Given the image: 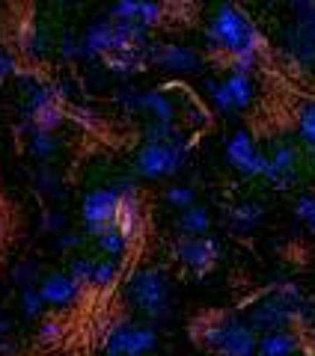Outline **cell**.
Here are the masks:
<instances>
[{
	"label": "cell",
	"mask_w": 315,
	"mask_h": 356,
	"mask_svg": "<svg viewBox=\"0 0 315 356\" xmlns=\"http://www.w3.org/2000/svg\"><path fill=\"white\" fill-rule=\"evenodd\" d=\"M164 15H167V6H161V3H137V24H143L146 30H152V27H158L164 21Z\"/></svg>",
	"instance_id": "d4e9b609"
},
{
	"label": "cell",
	"mask_w": 315,
	"mask_h": 356,
	"mask_svg": "<svg viewBox=\"0 0 315 356\" xmlns=\"http://www.w3.org/2000/svg\"><path fill=\"white\" fill-rule=\"evenodd\" d=\"M226 161L232 170L244 178H262L265 166H268V154L259 149V143L253 140L250 131L238 128L226 140Z\"/></svg>",
	"instance_id": "9c48e42d"
},
{
	"label": "cell",
	"mask_w": 315,
	"mask_h": 356,
	"mask_svg": "<svg viewBox=\"0 0 315 356\" xmlns=\"http://www.w3.org/2000/svg\"><path fill=\"white\" fill-rule=\"evenodd\" d=\"M190 146L194 143L185 134L170 143H143L140 152L134 154V175L146 178V181H161V178L182 172L187 163Z\"/></svg>",
	"instance_id": "5b68a950"
},
{
	"label": "cell",
	"mask_w": 315,
	"mask_h": 356,
	"mask_svg": "<svg viewBox=\"0 0 315 356\" xmlns=\"http://www.w3.org/2000/svg\"><path fill=\"white\" fill-rule=\"evenodd\" d=\"M119 205H122V196L114 184L110 187H95V191H89L81 202V222L86 229V235L93 238L98 229L110 226V222H116L119 217Z\"/></svg>",
	"instance_id": "ba28073f"
},
{
	"label": "cell",
	"mask_w": 315,
	"mask_h": 356,
	"mask_svg": "<svg viewBox=\"0 0 315 356\" xmlns=\"http://www.w3.org/2000/svg\"><path fill=\"white\" fill-rule=\"evenodd\" d=\"M300 353V336L295 330H277L259 336L256 356H298Z\"/></svg>",
	"instance_id": "4fadbf2b"
},
{
	"label": "cell",
	"mask_w": 315,
	"mask_h": 356,
	"mask_svg": "<svg viewBox=\"0 0 315 356\" xmlns=\"http://www.w3.org/2000/svg\"><path fill=\"white\" fill-rule=\"evenodd\" d=\"M63 226H66V214H60V211H51V214L45 217V229H48V232H57V235H63Z\"/></svg>",
	"instance_id": "1f68e13d"
},
{
	"label": "cell",
	"mask_w": 315,
	"mask_h": 356,
	"mask_svg": "<svg viewBox=\"0 0 315 356\" xmlns=\"http://www.w3.org/2000/svg\"><path fill=\"white\" fill-rule=\"evenodd\" d=\"M125 300L143 318L167 321L170 318V280L161 267H137L125 280Z\"/></svg>",
	"instance_id": "277c9868"
},
{
	"label": "cell",
	"mask_w": 315,
	"mask_h": 356,
	"mask_svg": "<svg viewBox=\"0 0 315 356\" xmlns=\"http://www.w3.org/2000/svg\"><path fill=\"white\" fill-rule=\"evenodd\" d=\"M173 255L176 261L187 267V270H194V276H206L211 267L220 261V243L215 238H185L178 235L173 241Z\"/></svg>",
	"instance_id": "30bf717a"
},
{
	"label": "cell",
	"mask_w": 315,
	"mask_h": 356,
	"mask_svg": "<svg viewBox=\"0 0 315 356\" xmlns=\"http://www.w3.org/2000/svg\"><path fill=\"white\" fill-rule=\"evenodd\" d=\"M21 309H24L27 318H39L42 315L45 300H42V291L36 285H24V288H21Z\"/></svg>",
	"instance_id": "484cf974"
},
{
	"label": "cell",
	"mask_w": 315,
	"mask_h": 356,
	"mask_svg": "<svg viewBox=\"0 0 315 356\" xmlns=\"http://www.w3.org/2000/svg\"><path fill=\"white\" fill-rule=\"evenodd\" d=\"M300 146L289 140H277L268 152V166L262 172V181H268L274 191H289L300 181Z\"/></svg>",
	"instance_id": "52a82bcc"
},
{
	"label": "cell",
	"mask_w": 315,
	"mask_h": 356,
	"mask_svg": "<svg viewBox=\"0 0 315 356\" xmlns=\"http://www.w3.org/2000/svg\"><path fill=\"white\" fill-rule=\"evenodd\" d=\"M122 280V264L116 259H98L95 264V276H93V288L98 291H107Z\"/></svg>",
	"instance_id": "44dd1931"
},
{
	"label": "cell",
	"mask_w": 315,
	"mask_h": 356,
	"mask_svg": "<svg viewBox=\"0 0 315 356\" xmlns=\"http://www.w3.org/2000/svg\"><path fill=\"white\" fill-rule=\"evenodd\" d=\"M176 226H178V235H185V238H206L211 229V214H208V208L194 205L178 214Z\"/></svg>",
	"instance_id": "ac0fdd59"
},
{
	"label": "cell",
	"mask_w": 315,
	"mask_h": 356,
	"mask_svg": "<svg viewBox=\"0 0 315 356\" xmlns=\"http://www.w3.org/2000/svg\"><path fill=\"white\" fill-rule=\"evenodd\" d=\"M84 243V235H77V232H63V235L57 238V247L63 252H69V250H77Z\"/></svg>",
	"instance_id": "f546056e"
},
{
	"label": "cell",
	"mask_w": 315,
	"mask_h": 356,
	"mask_svg": "<svg viewBox=\"0 0 315 356\" xmlns=\"http://www.w3.org/2000/svg\"><path fill=\"white\" fill-rule=\"evenodd\" d=\"M206 44L211 54H223L226 63L232 60H256L265 51V36L250 21L244 9L232 3L215 6L208 24H206Z\"/></svg>",
	"instance_id": "6da1fadb"
},
{
	"label": "cell",
	"mask_w": 315,
	"mask_h": 356,
	"mask_svg": "<svg viewBox=\"0 0 315 356\" xmlns=\"http://www.w3.org/2000/svg\"><path fill=\"white\" fill-rule=\"evenodd\" d=\"M223 92L229 95V104L232 110L238 113V110H247L253 104L256 98V83H253V74H238V72H229L226 77L220 81Z\"/></svg>",
	"instance_id": "5bb4252c"
},
{
	"label": "cell",
	"mask_w": 315,
	"mask_h": 356,
	"mask_svg": "<svg viewBox=\"0 0 315 356\" xmlns=\"http://www.w3.org/2000/svg\"><path fill=\"white\" fill-rule=\"evenodd\" d=\"M309 312H312L309 300L300 294V288L295 282H279L244 306V321L259 336H265V332L291 330V324L303 321Z\"/></svg>",
	"instance_id": "7a4b0ae2"
},
{
	"label": "cell",
	"mask_w": 315,
	"mask_h": 356,
	"mask_svg": "<svg viewBox=\"0 0 315 356\" xmlns=\"http://www.w3.org/2000/svg\"><path fill=\"white\" fill-rule=\"evenodd\" d=\"M95 264H98V259H93V255H75V259L69 261V276H72V280L81 285V288L93 285Z\"/></svg>",
	"instance_id": "603a6c76"
},
{
	"label": "cell",
	"mask_w": 315,
	"mask_h": 356,
	"mask_svg": "<svg viewBox=\"0 0 315 356\" xmlns=\"http://www.w3.org/2000/svg\"><path fill=\"white\" fill-rule=\"evenodd\" d=\"M197 341L217 356H256L259 332L238 315H217L208 318L194 330Z\"/></svg>",
	"instance_id": "3957f363"
},
{
	"label": "cell",
	"mask_w": 315,
	"mask_h": 356,
	"mask_svg": "<svg viewBox=\"0 0 315 356\" xmlns=\"http://www.w3.org/2000/svg\"><path fill=\"white\" fill-rule=\"evenodd\" d=\"M18 74H21V69H18V60L0 51V81H6V77H18Z\"/></svg>",
	"instance_id": "f1b7e54d"
},
{
	"label": "cell",
	"mask_w": 315,
	"mask_h": 356,
	"mask_svg": "<svg viewBox=\"0 0 315 356\" xmlns=\"http://www.w3.org/2000/svg\"><path fill=\"white\" fill-rule=\"evenodd\" d=\"M298 15V27L307 30L309 36H315V3H309V0H300V3L291 6Z\"/></svg>",
	"instance_id": "83f0119b"
},
{
	"label": "cell",
	"mask_w": 315,
	"mask_h": 356,
	"mask_svg": "<svg viewBox=\"0 0 315 356\" xmlns=\"http://www.w3.org/2000/svg\"><path fill=\"white\" fill-rule=\"evenodd\" d=\"M27 149L36 161H48L54 152H57V140L48 131H30L27 134Z\"/></svg>",
	"instance_id": "7402d4cb"
},
{
	"label": "cell",
	"mask_w": 315,
	"mask_h": 356,
	"mask_svg": "<svg viewBox=\"0 0 315 356\" xmlns=\"http://www.w3.org/2000/svg\"><path fill=\"white\" fill-rule=\"evenodd\" d=\"M140 113L158 122H176V102L173 95H167V89H143Z\"/></svg>",
	"instance_id": "9a60e30c"
},
{
	"label": "cell",
	"mask_w": 315,
	"mask_h": 356,
	"mask_svg": "<svg viewBox=\"0 0 315 356\" xmlns=\"http://www.w3.org/2000/svg\"><path fill=\"white\" fill-rule=\"evenodd\" d=\"M60 324H57V321H42V327H39V339L42 341H54V339H57L60 336Z\"/></svg>",
	"instance_id": "4dcf8cb0"
},
{
	"label": "cell",
	"mask_w": 315,
	"mask_h": 356,
	"mask_svg": "<svg viewBox=\"0 0 315 356\" xmlns=\"http://www.w3.org/2000/svg\"><path fill=\"white\" fill-rule=\"evenodd\" d=\"M194 199H197V191L190 184H170L164 191V202L170 208H178V211L194 208Z\"/></svg>",
	"instance_id": "cb8c5ba5"
},
{
	"label": "cell",
	"mask_w": 315,
	"mask_h": 356,
	"mask_svg": "<svg viewBox=\"0 0 315 356\" xmlns=\"http://www.w3.org/2000/svg\"><path fill=\"white\" fill-rule=\"evenodd\" d=\"M199 63H202V57L194 48H187V44H176V42L149 44V65H158V69H164V72L187 74V72H197Z\"/></svg>",
	"instance_id": "8fae6325"
},
{
	"label": "cell",
	"mask_w": 315,
	"mask_h": 356,
	"mask_svg": "<svg viewBox=\"0 0 315 356\" xmlns=\"http://www.w3.org/2000/svg\"><path fill=\"white\" fill-rule=\"evenodd\" d=\"M295 217L307 222V229L315 235V193H303L295 199Z\"/></svg>",
	"instance_id": "4316f807"
},
{
	"label": "cell",
	"mask_w": 315,
	"mask_h": 356,
	"mask_svg": "<svg viewBox=\"0 0 315 356\" xmlns=\"http://www.w3.org/2000/svg\"><path fill=\"white\" fill-rule=\"evenodd\" d=\"M155 348L158 330L137 321H119L101 339V356H149Z\"/></svg>",
	"instance_id": "8992f818"
},
{
	"label": "cell",
	"mask_w": 315,
	"mask_h": 356,
	"mask_svg": "<svg viewBox=\"0 0 315 356\" xmlns=\"http://www.w3.org/2000/svg\"><path fill=\"white\" fill-rule=\"evenodd\" d=\"M9 336V321H3V318H0V341H3Z\"/></svg>",
	"instance_id": "d6a6232c"
},
{
	"label": "cell",
	"mask_w": 315,
	"mask_h": 356,
	"mask_svg": "<svg viewBox=\"0 0 315 356\" xmlns=\"http://www.w3.org/2000/svg\"><path fill=\"white\" fill-rule=\"evenodd\" d=\"M262 217H265V208L259 205V202H238V205H232V208H229L226 222H229V229H232V232L244 235V232L256 229L259 222H262Z\"/></svg>",
	"instance_id": "d6986e66"
},
{
	"label": "cell",
	"mask_w": 315,
	"mask_h": 356,
	"mask_svg": "<svg viewBox=\"0 0 315 356\" xmlns=\"http://www.w3.org/2000/svg\"><path fill=\"white\" fill-rule=\"evenodd\" d=\"M182 128L176 122H158V119H146L143 125V143H170L176 137H182Z\"/></svg>",
	"instance_id": "ffe728a7"
},
{
	"label": "cell",
	"mask_w": 315,
	"mask_h": 356,
	"mask_svg": "<svg viewBox=\"0 0 315 356\" xmlns=\"http://www.w3.org/2000/svg\"><path fill=\"white\" fill-rule=\"evenodd\" d=\"M295 134L307 154H315V98H307L295 110Z\"/></svg>",
	"instance_id": "e0dca14e"
},
{
	"label": "cell",
	"mask_w": 315,
	"mask_h": 356,
	"mask_svg": "<svg viewBox=\"0 0 315 356\" xmlns=\"http://www.w3.org/2000/svg\"><path fill=\"white\" fill-rule=\"evenodd\" d=\"M93 241H95V247H98V252L105 255V259H122V255L128 252V247H131V241H128V235L119 229V222H110V226H105V229H98L95 235H93Z\"/></svg>",
	"instance_id": "2e32d148"
},
{
	"label": "cell",
	"mask_w": 315,
	"mask_h": 356,
	"mask_svg": "<svg viewBox=\"0 0 315 356\" xmlns=\"http://www.w3.org/2000/svg\"><path fill=\"white\" fill-rule=\"evenodd\" d=\"M39 291H42L45 303H51V306H72L75 300L81 297L84 288L77 285L69 273H51V276H45V280H42Z\"/></svg>",
	"instance_id": "7c38bea8"
}]
</instances>
